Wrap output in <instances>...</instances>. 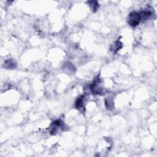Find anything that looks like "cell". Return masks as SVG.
Segmentation results:
<instances>
[{
  "label": "cell",
  "instance_id": "obj_1",
  "mask_svg": "<svg viewBox=\"0 0 157 157\" xmlns=\"http://www.w3.org/2000/svg\"><path fill=\"white\" fill-rule=\"evenodd\" d=\"M140 16L138 13L132 12L129 15V23L131 25L134 26L138 25L139 20H140Z\"/></svg>",
  "mask_w": 157,
  "mask_h": 157
}]
</instances>
